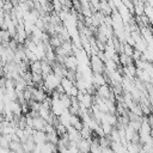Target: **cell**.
Returning a JSON list of instances; mask_svg holds the SVG:
<instances>
[{"instance_id": "8992f818", "label": "cell", "mask_w": 153, "mask_h": 153, "mask_svg": "<svg viewBox=\"0 0 153 153\" xmlns=\"http://www.w3.org/2000/svg\"><path fill=\"white\" fill-rule=\"evenodd\" d=\"M106 80L108 78L104 75V74H99V73H93V76H92V84L98 88L99 86L102 85H105L106 84Z\"/></svg>"}, {"instance_id": "e0dca14e", "label": "cell", "mask_w": 153, "mask_h": 153, "mask_svg": "<svg viewBox=\"0 0 153 153\" xmlns=\"http://www.w3.org/2000/svg\"><path fill=\"white\" fill-rule=\"evenodd\" d=\"M100 126H102V129H103V131H104L105 135H110V133L114 129V126H111L109 123H100Z\"/></svg>"}, {"instance_id": "3957f363", "label": "cell", "mask_w": 153, "mask_h": 153, "mask_svg": "<svg viewBox=\"0 0 153 153\" xmlns=\"http://www.w3.org/2000/svg\"><path fill=\"white\" fill-rule=\"evenodd\" d=\"M65 66L67 69L69 71H78V67H79V61L76 59L75 55H69L67 56L66 61H65Z\"/></svg>"}, {"instance_id": "30bf717a", "label": "cell", "mask_w": 153, "mask_h": 153, "mask_svg": "<svg viewBox=\"0 0 153 153\" xmlns=\"http://www.w3.org/2000/svg\"><path fill=\"white\" fill-rule=\"evenodd\" d=\"M12 140H13L12 135L1 134V137H0V146H1V148H10V143L12 142Z\"/></svg>"}, {"instance_id": "8fae6325", "label": "cell", "mask_w": 153, "mask_h": 153, "mask_svg": "<svg viewBox=\"0 0 153 153\" xmlns=\"http://www.w3.org/2000/svg\"><path fill=\"white\" fill-rule=\"evenodd\" d=\"M99 11H100L102 13H104L105 16H111L112 8L110 7L108 0H100V10H99Z\"/></svg>"}, {"instance_id": "ffe728a7", "label": "cell", "mask_w": 153, "mask_h": 153, "mask_svg": "<svg viewBox=\"0 0 153 153\" xmlns=\"http://www.w3.org/2000/svg\"><path fill=\"white\" fill-rule=\"evenodd\" d=\"M104 24L108 25V26H111V27H112V18H111V16H105Z\"/></svg>"}, {"instance_id": "277c9868", "label": "cell", "mask_w": 153, "mask_h": 153, "mask_svg": "<svg viewBox=\"0 0 153 153\" xmlns=\"http://www.w3.org/2000/svg\"><path fill=\"white\" fill-rule=\"evenodd\" d=\"M91 143H92V139L91 140H86V139H81L76 147L79 149L80 153H91Z\"/></svg>"}, {"instance_id": "9c48e42d", "label": "cell", "mask_w": 153, "mask_h": 153, "mask_svg": "<svg viewBox=\"0 0 153 153\" xmlns=\"http://www.w3.org/2000/svg\"><path fill=\"white\" fill-rule=\"evenodd\" d=\"M61 85H62V87L65 88V92H66V94H68L69 96V92H71V90L73 88V86L75 85L72 80H69L68 78H62V80H61Z\"/></svg>"}, {"instance_id": "44dd1931", "label": "cell", "mask_w": 153, "mask_h": 153, "mask_svg": "<svg viewBox=\"0 0 153 153\" xmlns=\"http://www.w3.org/2000/svg\"><path fill=\"white\" fill-rule=\"evenodd\" d=\"M17 1H18V2H19V4H20V2H25V1H26V0H17Z\"/></svg>"}, {"instance_id": "7a4b0ae2", "label": "cell", "mask_w": 153, "mask_h": 153, "mask_svg": "<svg viewBox=\"0 0 153 153\" xmlns=\"http://www.w3.org/2000/svg\"><path fill=\"white\" fill-rule=\"evenodd\" d=\"M67 134H68V139H69V141H71V146H75V147H76L78 142L82 139L80 131L76 130L74 127H69L68 130H67ZM71 146H69V147H71Z\"/></svg>"}, {"instance_id": "ba28073f", "label": "cell", "mask_w": 153, "mask_h": 153, "mask_svg": "<svg viewBox=\"0 0 153 153\" xmlns=\"http://www.w3.org/2000/svg\"><path fill=\"white\" fill-rule=\"evenodd\" d=\"M33 139L36 141L37 145H44L48 142V139H47V133L45 131H37L35 130L33 133Z\"/></svg>"}, {"instance_id": "7c38bea8", "label": "cell", "mask_w": 153, "mask_h": 153, "mask_svg": "<svg viewBox=\"0 0 153 153\" xmlns=\"http://www.w3.org/2000/svg\"><path fill=\"white\" fill-rule=\"evenodd\" d=\"M50 45L54 48V49H56V48H60L61 45H62V43H63V41L60 38V36L59 35H55V36H50Z\"/></svg>"}, {"instance_id": "ac0fdd59", "label": "cell", "mask_w": 153, "mask_h": 153, "mask_svg": "<svg viewBox=\"0 0 153 153\" xmlns=\"http://www.w3.org/2000/svg\"><path fill=\"white\" fill-rule=\"evenodd\" d=\"M82 120H81V117L79 116V115H72V117H71V126L72 127H74L76 123H79V122H81Z\"/></svg>"}, {"instance_id": "52a82bcc", "label": "cell", "mask_w": 153, "mask_h": 153, "mask_svg": "<svg viewBox=\"0 0 153 153\" xmlns=\"http://www.w3.org/2000/svg\"><path fill=\"white\" fill-rule=\"evenodd\" d=\"M71 117H72V114L69 112L68 109H66V110L62 112V115L59 116V118H60V123L63 124V126H66L67 128L72 127V126H71Z\"/></svg>"}, {"instance_id": "2e32d148", "label": "cell", "mask_w": 153, "mask_h": 153, "mask_svg": "<svg viewBox=\"0 0 153 153\" xmlns=\"http://www.w3.org/2000/svg\"><path fill=\"white\" fill-rule=\"evenodd\" d=\"M0 36H1V43H4V42H10V41L12 39V37H11V35H10V32H8L7 30H1Z\"/></svg>"}, {"instance_id": "d6986e66", "label": "cell", "mask_w": 153, "mask_h": 153, "mask_svg": "<svg viewBox=\"0 0 153 153\" xmlns=\"http://www.w3.org/2000/svg\"><path fill=\"white\" fill-rule=\"evenodd\" d=\"M142 54L143 53H141L140 50H134V54H133V60L136 62V61H139V60H141V57H142Z\"/></svg>"}, {"instance_id": "5bb4252c", "label": "cell", "mask_w": 153, "mask_h": 153, "mask_svg": "<svg viewBox=\"0 0 153 153\" xmlns=\"http://www.w3.org/2000/svg\"><path fill=\"white\" fill-rule=\"evenodd\" d=\"M134 50H135V48H134V47L129 45L128 43H123V48H122V53H123V54H126V55H128V56L133 57ZM122 53H121V54H122Z\"/></svg>"}, {"instance_id": "9a60e30c", "label": "cell", "mask_w": 153, "mask_h": 153, "mask_svg": "<svg viewBox=\"0 0 153 153\" xmlns=\"http://www.w3.org/2000/svg\"><path fill=\"white\" fill-rule=\"evenodd\" d=\"M105 68L108 69V71H117V63L114 61V60H110V59H108L105 62Z\"/></svg>"}, {"instance_id": "5b68a950", "label": "cell", "mask_w": 153, "mask_h": 153, "mask_svg": "<svg viewBox=\"0 0 153 153\" xmlns=\"http://www.w3.org/2000/svg\"><path fill=\"white\" fill-rule=\"evenodd\" d=\"M47 124H48V122H47L44 118H42L41 116H38V117H35V118H33L32 128H33L35 130H37V131H44Z\"/></svg>"}, {"instance_id": "6da1fadb", "label": "cell", "mask_w": 153, "mask_h": 153, "mask_svg": "<svg viewBox=\"0 0 153 153\" xmlns=\"http://www.w3.org/2000/svg\"><path fill=\"white\" fill-rule=\"evenodd\" d=\"M90 67H91V69H92L93 73L104 74V72H105V63L98 57V55H91Z\"/></svg>"}, {"instance_id": "4fadbf2b", "label": "cell", "mask_w": 153, "mask_h": 153, "mask_svg": "<svg viewBox=\"0 0 153 153\" xmlns=\"http://www.w3.org/2000/svg\"><path fill=\"white\" fill-rule=\"evenodd\" d=\"M30 72L36 73V74H42V63H41V60L35 61V62H32V63H31Z\"/></svg>"}]
</instances>
